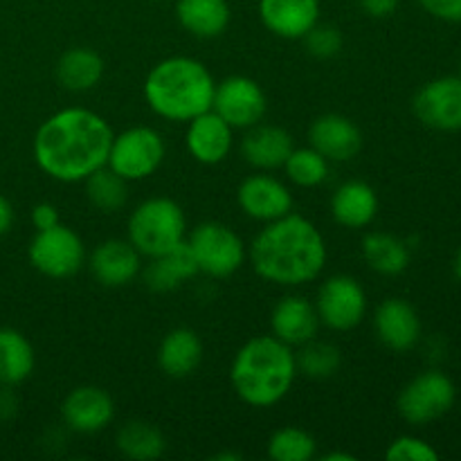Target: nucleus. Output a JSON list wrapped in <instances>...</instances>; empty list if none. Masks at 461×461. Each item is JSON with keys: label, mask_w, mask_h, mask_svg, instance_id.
<instances>
[{"label": "nucleus", "mask_w": 461, "mask_h": 461, "mask_svg": "<svg viewBox=\"0 0 461 461\" xmlns=\"http://www.w3.org/2000/svg\"><path fill=\"white\" fill-rule=\"evenodd\" d=\"M194 275H198V266L192 248L185 239L183 243L167 250L165 255L151 257V264L144 268V284L156 293H169L183 286Z\"/></svg>", "instance_id": "23"}, {"label": "nucleus", "mask_w": 461, "mask_h": 461, "mask_svg": "<svg viewBox=\"0 0 461 461\" xmlns=\"http://www.w3.org/2000/svg\"><path fill=\"white\" fill-rule=\"evenodd\" d=\"M259 18L279 39H304L320 23V0H259Z\"/></svg>", "instance_id": "17"}, {"label": "nucleus", "mask_w": 461, "mask_h": 461, "mask_svg": "<svg viewBox=\"0 0 461 461\" xmlns=\"http://www.w3.org/2000/svg\"><path fill=\"white\" fill-rule=\"evenodd\" d=\"M212 111L223 117L232 129H250L264 120L268 102L264 88L255 79L234 75L216 84Z\"/></svg>", "instance_id": "11"}, {"label": "nucleus", "mask_w": 461, "mask_h": 461, "mask_svg": "<svg viewBox=\"0 0 461 461\" xmlns=\"http://www.w3.org/2000/svg\"><path fill=\"white\" fill-rule=\"evenodd\" d=\"M304 43L306 50H309L315 59H331L342 50V34L338 27L318 23V25H315L313 30H309V34L304 36Z\"/></svg>", "instance_id": "35"}, {"label": "nucleus", "mask_w": 461, "mask_h": 461, "mask_svg": "<svg viewBox=\"0 0 461 461\" xmlns=\"http://www.w3.org/2000/svg\"><path fill=\"white\" fill-rule=\"evenodd\" d=\"M430 16L448 23H461V0H419Z\"/></svg>", "instance_id": "36"}, {"label": "nucleus", "mask_w": 461, "mask_h": 461, "mask_svg": "<svg viewBox=\"0 0 461 461\" xmlns=\"http://www.w3.org/2000/svg\"><path fill=\"white\" fill-rule=\"evenodd\" d=\"M376 333L383 345L390 351L403 354L417 347L421 338V320L414 311L412 304H408L401 297H387L378 304L376 315H374Z\"/></svg>", "instance_id": "16"}, {"label": "nucleus", "mask_w": 461, "mask_h": 461, "mask_svg": "<svg viewBox=\"0 0 461 461\" xmlns=\"http://www.w3.org/2000/svg\"><path fill=\"white\" fill-rule=\"evenodd\" d=\"M360 7L365 9L367 16L374 18H387L396 12L399 0H360Z\"/></svg>", "instance_id": "38"}, {"label": "nucleus", "mask_w": 461, "mask_h": 461, "mask_svg": "<svg viewBox=\"0 0 461 461\" xmlns=\"http://www.w3.org/2000/svg\"><path fill=\"white\" fill-rule=\"evenodd\" d=\"M30 261L45 277L68 279L84 266V241L75 230L61 223L50 230H39L30 243Z\"/></svg>", "instance_id": "9"}, {"label": "nucleus", "mask_w": 461, "mask_h": 461, "mask_svg": "<svg viewBox=\"0 0 461 461\" xmlns=\"http://www.w3.org/2000/svg\"><path fill=\"white\" fill-rule=\"evenodd\" d=\"M104 77V59L90 48H70L57 63L59 84L72 93L95 88Z\"/></svg>", "instance_id": "26"}, {"label": "nucleus", "mask_w": 461, "mask_h": 461, "mask_svg": "<svg viewBox=\"0 0 461 461\" xmlns=\"http://www.w3.org/2000/svg\"><path fill=\"white\" fill-rule=\"evenodd\" d=\"M255 273L279 286H302L322 273L327 243L322 232L300 214L270 221L250 246Z\"/></svg>", "instance_id": "2"}, {"label": "nucleus", "mask_w": 461, "mask_h": 461, "mask_svg": "<svg viewBox=\"0 0 461 461\" xmlns=\"http://www.w3.org/2000/svg\"><path fill=\"white\" fill-rule=\"evenodd\" d=\"M320 322L333 331H351L367 313V295L360 282L349 275H333L320 286L315 300Z\"/></svg>", "instance_id": "10"}, {"label": "nucleus", "mask_w": 461, "mask_h": 461, "mask_svg": "<svg viewBox=\"0 0 461 461\" xmlns=\"http://www.w3.org/2000/svg\"><path fill=\"white\" fill-rule=\"evenodd\" d=\"M113 131L102 115L88 108H63L39 126L34 160L59 183H81L106 167Z\"/></svg>", "instance_id": "1"}, {"label": "nucleus", "mask_w": 461, "mask_h": 461, "mask_svg": "<svg viewBox=\"0 0 461 461\" xmlns=\"http://www.w3.org/2000/svg\"><path fill=\"white\" fill-rule=\"evenodd\" d=\"M187 124L185 144H187V151L192 153L194 160H198L201 165H219L230 156L234 129L223 117L216 115L212 108L189 120Z\"/></svg>", "instance_id": "18"}, {"label": "nucleus", "mask_w": 461, "mask_h": 461, "mask_svg": "<svg viewBox=\"0 0 461 461\" xmlns=\"http://www.w3.org/2000/svg\"><path fill=\"white\" fill-rule=\"evenodd\" d=\"M84 183L90 205L97 207L104 214H115L117 210L126 205V198H129V185L126 183L129 180L117 176L108 165L90 174Z\"/></svg>", "instance_id": "30"}, {"label": "nucleus", "mask_w": 461, "mask_h": 461, "mask_svg": "<svg viewBox=\"0 0 461 461\" xmlns=\"http://www.w3.org/2000/svg\"><path fill=\"white\" fill-rule=\"evenodd\" d=\"M187 239L183 207L165 196L147 198L129 216V241L142 257L165 255Z\"/></svg>", "instance_id": "5"}, {"label": "nucleus", "mask_w": 461, "mask_h": 461, "mask_svg": "<svg viewBox=\"0 0 461 461\" xmlns=\"http://www.w3.org/2000/svg\"><path fill=\"white\" fill-rule=\"evenodd\" d=\"M309 142L329 162H349L363 149V133L349 117L327 113L311 124Z\"/></svg>", "instance_id": "15"}, {"label": "nucleus", "mask_w": 461, "mask_h": 461, "mask_svg": "<svg viewBox=\"0 0 461 461\" xmlns=\"http://www.w3.org/2000/svg\"><path fill=\"white\" fill-rule=\"evenodd\" d=\"M315 450V439L302 428H279L268 441V455L275 461H309Z\"/></svg>", "instance_id": "33"}, {"label": "nucleus", "mask_w": 461, "mask_h": 461, "mask_svg": "<svg viewBox=\"0 0 461 461\" xmlns=\"http://www.w3.org/2000/svg\"><path fill=\"white\" fill-rule=\"evenodd\" d=\"M284 169L297 187H318L329 178V160L313 147L293 149Z\"/></svg>", "instance_id": "32"}, {"label": "nucleus", "mask_w": 461, "mask_h": 461, "mask_svg": "<svg viewBox=\"0 0 461 461\" xmlns=\"http://www.w3.org/2000/svg\"><path fill=\"white\" fill-rule=\"evenodd\" d=\"M117 450L133 461H151L165 455L167 441L156 426L147 421H126L117 430Z\"/></svg>", "instance_id": "29"}, {"label": "nucleus", "mask_w": 461, "mask_h": 461, "mask_svg": "<svg viewBox=\"0 0 461 461\" xmlns=\"http://www.w3.org/2000/svg\"><path fill=\"white\" fill-rule=\"evenodd\" d=\"M196 259L198 273L214 279L232 277L246 264V246L241 237L219 221H205L187 239Z\"/></svg>", "instance_id": "6"}, {"label": "nucleus", "mask_w": 461, "mask_h": 461, "mask_svg": "<svg viewBox=\"0 0 461 461\" xmlns=\"http://www.w3.org/2000/svg\"><path fill=\"white\" fill-rule=\"evenodd\" d=\"M331 214L342 228H367L378 214L376 192L363 180H347L333 192Z\"/></svg>", "instance_id": "22"}, {"label": "nucleus", "mask_w": 461, "mask_h": 461, "mask_svg": "<svg viewBox=\"0 0 461 461\" xmlns=\"http://www.w3.org/2000/svg\"><path fill=\"white\" fill-rule=\"evenodd\" d=\"M176 16L189 34L216 39L230 25V5L228 0H178Z\"/></svg>", "instance_id": "25"}, {"label": "nucleus", "mask_w": 461, "mask_h": 461, "mask_svg": "<svg viewBox=\"0 0 461 461\" xmlns=\"http://www.w3.org/2000/svg\"><path fill=\"white\" fill-rule=\"evenodd\" d=\"M216 81L205 63L192 57H169L151 68L144 79V99L156 115L189 122L210 111Z\"/></svg>", "instance_id": "4"}, {"label": "nucleus", "mask_w": 461, "mask_h": 461, "mask_svg": "<svg viewBox=\"0 0 461 461\" xmlns=\"http://www.w3.org/2000/svg\"><path fill=\"white\" fill-rule=\"evenodd\" d=\"M239 207L243 214L255 221H277L293 212V194L282 180L273 176L257 174L243 180L237 192Z\"/></svg>", "instance_id": "14"}, {"label": "nucleus", "mask_w": 461, "mask_h": 461, "mask_svg": "<svg viewBox=\"0 0 461 461\" xmlns=\"http://www.w3.org/2000/svg\"><path fill=\"white\" fill-rule=\"evenodd\" d=\"M385 457L390 461H437L439 453L428 441L419 439V437L403 435L392 441Z\"/></svg>", "instance_id": "34"}, {"label": "nucleus", "mask_w": 461, "mask_h": 461, "mask_svg": "<svg viewBox=\"0 0 461 461\" xmlns=\"http://www.w3.org/2000/svg\"><path fill=\"white\" fill-rule=\"evenodd\" d=\"M322 461H356V457L349 453H329L322 455Z\"/></svg>", "instance_id": "40"}, {"label": "nucleus", "mask_w": 461, "mask_h": 461, "mask_svg": "<svg viewBox=\"0 0 461 461\" xmlns=\"http://www.w3.org/2000/svg\"><path fill=\"white\" fill-rule=\"evenodd\" d=\"M363 257L369 268L385 277L401 275L410 266L408 243L387 232H369L363 239Z\"/></svg>", "instance_id": "28"}, {"label": "nucleus", "mask_w": 461, "mask_h": 461, "mask_svg": "<svg viewBox=\"0 0 461 461\" xmlns=\"http://www.w3.org/2000/svg\"><path fill=\"white\" fill-rule=\"evenodd\" d=\"M414 115L435 131H461V77H439L414 95Z\"/></svg>", "instance_id": "12"}, {"label": "nucleus", "mask_w": 461, "mask_h": 461, "mask_svg": "<svg viewBox=\"0 0 461 461\" xmlns=\"http://www.w3.org/2000/svg\"><path fill=\"white\" fill-rule=\"evenodd\" d=\"M214 459L216 461H232V459H241V457L234 453H223V455H214Z\"/></svg>", "instance_id": "41"}, {"label": "nucleus", "mask_w": 461, "mask_h": 461, "mask_svg": "<svg viewBox=\"0 0 461 461\" xmlns=\"http://www.w3.org/2000/svg\"><path fill=\"white\" fill-rule=\"evenodd\" d=\"M165 153V140L156 129L133 126L113 135L106 165L124 180H144L160 169Z\"/></svg>", "instance_id": "7"}, {"label": "nucleus", "mask_w": 461, "mask_h": 461, "mask_svg": "<svg viewBox=\"0 0 461 461\" xmlns=\"http://www.w3.org/2000/svg\"><path fill=\"white\" fill-rule=\"evenodd\" d=\"M342 356L340 349L331 342L324 340H309L300 345V351L295 354V365L304 376L309 378H329L340 369Z\"/></svg>", "instance_id": "31"}, {"label": "nucleus", "mask_w": 461, "mask_h": 461, "mask_svg": "<svg viewBox=\"0 0 461 461\" xmlns=\"http://www.w3.org/2000/svg\"><path fill=\"white\" fill-rule=\"evenodd\" d=\"M14 225V207L7 198L0 194V237L7 234Z\"/></svg>", "instance_id": "39"}, {"label": "nucleus", "mask_w": 461, "mask_h": 461, "mask_svg": "<svg viewBox=\"0 0 461 461\" xmlns=\"http://www.w3.org/2000/svg\"><path fill=\"white\" fill-rule=\"evenodd\" d=\"M203 360V342L192 329H171L158 349V365L171 378H185L198 369Z\"/></svg>", "instance_id": "24"}, {"label": "nucleus", "mask_w": 461, "mask_h": 461, "mask_svg": "<svg viewBox=\"0 0 461 461\" xmlns=\"http://www.w3.org/2000/svg\"><path fill=\"white\" fill-rule=\"evenodd\" d=\"M32 223H34L36 232H39V230H50L54 228V225H59L61 221H59L57 207H54L52 203H39V205L32 210Z\"/></svg>", "instance_id": "37"}, {"label": "nucleus", "mask_w": 461, "mask_h": 461, "mask_svg": "<svg viewBox=\"0 0 461 461\" xmlns=\"http://www.w3.org/2000/svg\"><path fill=\"white\" fill-rule=\"evenodd\" d=\"M320 315L313 302L300 295H288L275 304L270 315L273 336L288 347H300L313 340L320 331Z\"/></svg>", "instance_id": "19"}, {"label": "nucleus", "mask_w": 461, "mask_h": 461, "mask_svg": "<svg viewBox=\"0 0 461 461\" xmlns=\"http://www.w3.org/2000/svg\"><path fill=\"white\" fill-rule=\"evenodd\" d=\"M61 417L70 430L81 435H95L104 430L115 417V403L102 387H75L61 403Z\"/></svg>", "instance_id": "13"}, {"label": "nucleus", "mask_w": 461, "mask_h": 461, "mask_svg": "<svg viewBox=\"0 0 461 461\" xmlns=\"http://www.w3.org/2000/svg\"><path fill=\"white\" fill-rule=\"evenodd\" d=\"M455 275H457L459 282H461V248H459L457 257H455Z\"/></svg>", "instance_id": "42"}, {"label": "nucleus", "mask_w": 461, "mask_h": 461, "mask_svg": "<svg viewBox=\"0 0 461 461\" xmlns=\"http://www.w3.org/2000/svg\"><path fill=\"white\" fill-rule=\"evenodd\" d=\"M455 399H457L455 383L446 374L430 369V372L414 376L401 390L396 405H399V414L403 417V421L412 423V426H426L450 412Z\"/></svg>", "instance_id": "8"}, {"label": "nucleus", "mask_w": 461, "mask_h": 461, "mask_svg": "<svg viewBox=\"0 0 461 461\" xmlns=\"http://www.w3.org/2000/svg\"><path fill=\"white\" fill-rule=\"evenodd\" d=\"M34 347L16 329H0V385L14 387L34 372Z\"/></svg>", "instance_id": "27"}, {"label": "nucleus", "mask_w": 461, "mask_h": 461, "mask_svg": "<svg viewBox=\"0 0 461 461\" xmlns=\"http://www.w3.org/2000/svg\"><path fill=\"white\" fill-rule=\"evenodd\" d=\"M295 354L275 336H255L234 356L230 381L243 403L270 408L291 392L295 381Z\"/></svg>", "instance_id": "3"}, {"label": "nucleus", "mask_w": 461, "mask_h": 461, "mask_svg": "<svg viewBox=\"0 0 461 461\" xmlns=\"http://www.w3.org/2000/svg\"><path fill=\"white\" fill-rule=\"evenodd\" d=\"M293 138L286 129L273 124H255L241 138V156L255 169H279L293 151Z\"/></svg>", "instance_id": "21"}, {"label": "nucleus", "mask_w": 461, "mask_h": 461, "mask_svg": "<svg viewBox=\"0 0 461 461\" xmlns=\"http://www.w3.org/2000/svg\"><path fill=\"white\" fill-rule=\"evenodd\" d=\"M140 252L131 241L108 239L99 243L90 255V273L102 286L120 288L140 275Z\"/></svg>", "instance_id": "20"}]
</instances>
